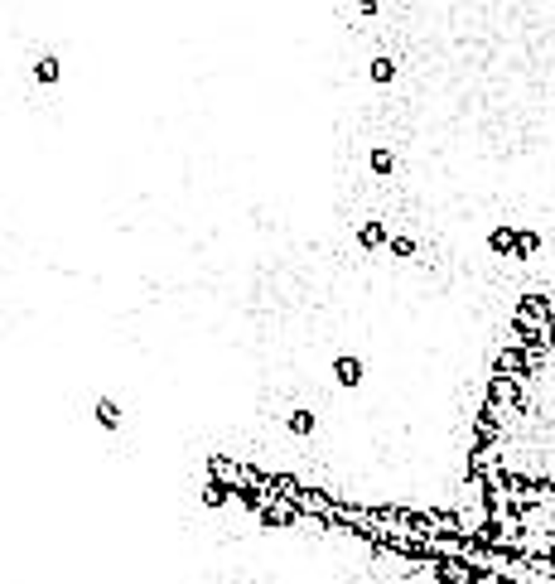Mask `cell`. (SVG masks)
Wrapping results in <instances>:
<instances>
[{
    "mask_svg": "<svg viewBox=\"0 0 555 584\" xmlns=\"http://www.w3.org/2000/svg\"><path fill=\"white\" fill-rule=\"evenodd\" d=\"M488 247L498 252V256H517V261H527L541 252V233H521V227H498V233L488 237Z\"/></svg>",
    "mask_w": 555,
    "mask_h": 584,
    "instance_id": "6da1fadb",
    "label": "cell"
},
{
    "mask_svg": "<svg viewBox=\"0 0 555 584\" xmlns=\"http://www.w3.org/2000/svg\"><path fill=\"white\" fill-rule=\"evenodd\" d=\"M358 247H362V252L391 247V233H387V227H382V223H362V227H358Z\"/></svg>",
    "mask_w": 555,
    "mask_h": 584,
    "instance_id": "7a4b0ae2",
    "label": "cell"
},
{
    "mask_svg": "<svg viewBox=\"0 0 555 584\" xmlns=\"http://www.w3.org/2000/svg\"><path fill=\"white\" fill-rule=\"evenodd\" d=\"M362 358H333V377H338V387H358L362 381Z\"/></svg>",
    "mask_w": 555,
    "mask_h": 584,
    "instance_id": "3957f363",
    "label": "cell"
},
{
    "mask_svg": "<svg viewBox=\"0 0 555 584\" xmlns=\"http://www.w3.org/2000/svg\"><path fill=\"white\" fill-rule=\"evenodd\" d=\"M58 73H64V68H58V58H54V54H44L39 64H35V83L54 87V83H58Z\"/></svg>",
    "mask_w": 555,
    "mask_h": 584,
    "instance_id": "277c9868",
    "label": "cell"
},
{
    "mask_svg": "<svg viewBox=\"0 0 555 584\" xmlns=\"http://www.w3.org/2000/svg\"><path fill=\"white\" fill-rule=\"evenodd\" d=\"M92 416H97V425L116 430V425H121V406H116V401H106V396H102V401L92 406Z\"/></svg>",
    "mask_w": 555,
    "mask_h": 584,
    "instance_id": "5b68a950",
    "label": "cell"
},
{
    "mask_svg": "<svg viewBox=\"0 0 555 584\" xmlns=\"http://www.w3.org/2000/svg\"><path fill=\"white\" fill-rule=\"evenodd\" d=\"M367 73H372V83H391V78H396V64H391L387 54H377V58H372V68H367Z\"/></svg>",
    "mask_w": 555,
    "mask_h": 584,
    "instance_id": "8992f818",
    "label": "cell"
},
{
    "mask_svg": "<svg viewBox=\"0 0 555 584\" xmlns=\"http://www.w3.org/2000/svg\"><path fill=\"white\" fill-rule=\"evenodd\" d=\"M290 435H310V430H314V411H290Z\"/></svg>",
    "mask_w": 555,
    "mask_h": 584,
    "instance_id": "52a82bcc",
    "label": "cell"
},
{
    "mask_svg": "<svg viewBox=\"0 0 555 584\" xmlns=\"http://www.w3.org/2000/svg\"><path fill=\"white\" fill-rule=\"evenodd\" d=\"M367 164H372V174H391L396 155H391V150H372V160H367Z\"/></svg>",
    "mask_w": 555,
    "mask_h": 584,
    "instance_id": "ba28073f",
    "label": "cell"
},
{
    "mask_svg": "<svg viewBox=\"0 0 555 584\" xmlns=\"http://www.w3.org/2000/svg\"><path fill=\"white\" fill-rule=\"evenodd\" d=\"M391 256H401V261L415 256V237H391Z\"/></svg>",
    "mask_w": 555,
    "mask_h": 584,
    "instance_id": "9c48e42d",
    "label": "cell"
}]
</instances>
